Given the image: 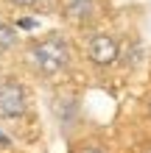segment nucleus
Masks as SVG:
<instances>
[{
	"mask_svg": "<svg viewBox=\"0 0 151 153\" xmlns=\"http://www.w3.org/2000/svg\"><path fill=\"white\" fill-rule=\"evenodd\" d=\"M23 56L28 73L39 81H56L70 73L76 64V45L65 31L39 33L23 45Z\"/></svg>",
	"mask_w": 151,
	"mask_h": 153,
	"instance_id": "f257e3e1",
	"label": "nucleus"
},
{
	"mask_svg": "<svg viewBox=\"0 0 151 153\" xmlns=\"http://www.w3.org/2000/svg\"><path fill=\"white\" fill-rule=\"evenodd\" d=\"M123 59V39L115 31L92 28L84 36V61L95 73H109Z\"/></svg>",
	"mask_w": 151,
	"mask_h": 153,
	"instance_id": "f03ea898",
	"label": "nucleus"
},
{
	"mask_svg": "<svg viewBox=\"0 0 151 153\" xmlns=\"http://www.w3.org/2000/svg\"><path fill=\"white\" fill-rule=\"evenodd\" d=\"M31 111V92L20 78L8 75L0 81V123L23 120Z\"/></svg>",
	"mask_w": 151,
	"mask_h": 153,
	"instance_id": "7ed1b4c3",
	"label": "nucleus"
},
{
	"mask_svg": "<svg viewBox=\"0 0 151 153\" xmlns=\"http://www.w3.org/2000/svg\"><path fill=\"white\" fill-rule=\"evenodd\" d=\"M101 14H104L101 0H59V17L70 28L92 31V28H98Z\"/></svg>",
	"mask_w": 151,
	"mask_h": 153,
	"instance_id": "20e7f679",
	"label": "nucleus"
},
{
	"mask_svg": "<svg viewBox=\"0 0 151 153\" xmlns=\"http://www.w3.org/2000/svg\"><path fill=\"white\" fill-rule=\"evenodd\" d=\"M14 48H20V31H17L11 22L0 20V53H8Z\"/></svg>",
	"mask_w": 151,
	"mask_h": 153,
	"instance_id": "39448f33",
	"label": "nucleus"
},
{
	"mask_svg": "<svg viewBox=\"0 0 151 153\" xmlns=\"http://www.w3.org/2000/svg\"><path fill=\"white\" fill-rule=\"evenodd\" d=\"M73 153H112V150H109V145H104L98 139H81Z\"/></svg>",
	"mask_w": 151,
	"mask_h": 153,
	"instance_id": "423d86ee",
	"label": "nucleus"
},
{
	"mask_svg": "<svg viewBox=\"0 0 151 153\" xmlns=\"http://www.w3.org/2000/svg\"><path fill=\"white\" fill-rule=\"evenodd\" d=\"M3 3L11 8H20V11H39L48 0H3Z\"/></svg>",
	"mask_w": 151,
	"mask_h": 153,
	"instance_id": "0eeeda50",
	"label": "nucleus"
},
{
	"mask_svg": "<svg viewBox=\"0 0 151 153\" xmlns=\"http://www.w3.org/2000/svg\"><path fill=\"white\" fill-rule=\"evenodd\" d=\"M146 114H148V120H151V95L146 97Z\"/></svg>",
	"mask_w": 151,
	"mask_h": 153,
	"instance_id": "6e6552de",
	"label": "nucleus"
}]
</instances>
